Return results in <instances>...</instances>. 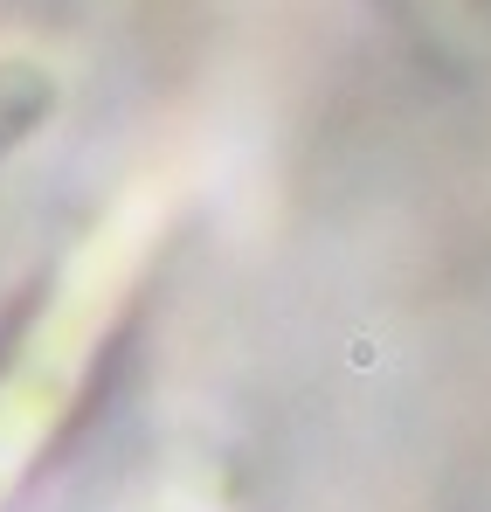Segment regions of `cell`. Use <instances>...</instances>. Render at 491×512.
<instances>
[{
	"label": "cell",
	"mask_w": 491,
	"mask_h": 512,
	"mask_svg": "<svg viewBox=\"0 0 491 512\" xmlns=\"http://www.w3.org/2000/svg\"><path fill=\"white\" fill-rule=\"evenodd\" d=\"M49 104H56L49 70H35V63H0V153H7L35 118H49Z\"/></svg>",
	"instance_id": "6da1fadb"
}]
</instances>
